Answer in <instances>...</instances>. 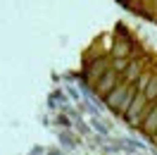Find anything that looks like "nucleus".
I'll return each mask as SVG.
<instances>
[{
    "label": "nucleus",
    "instance_id": "nucleus-1",
    "mask_svg": "<svg viewBox=\"0 0 157 155\" xmlns=\"http://www.w3.org/2000/svg\"><path fill=\"white\" fill-rule=\"evenodd\" d=\"M88 86L157 143V58L124 29L95 41L83 58Z\"/></svg>",
    "mask_w": 157,
    "mask_h": 155
},
{
    "label": "nucleus",
    "instance_id": "nucleus-2",
    "mask_svg": "<svg viewBox=\"0 0 157 155\" xmlns=\"http://www.w3.org/2000/svg\"><path fill=\"white\" fill-rule=\"evenodd\" d=\"M126 5L131 10H136L138 14L157 22V0H126Z\"/></svg>",
    "mask_w": 157,
    "mask_h": 155
}]
</instances>
